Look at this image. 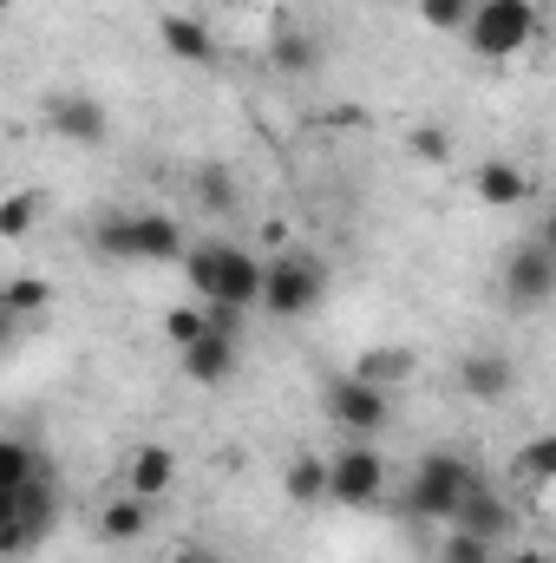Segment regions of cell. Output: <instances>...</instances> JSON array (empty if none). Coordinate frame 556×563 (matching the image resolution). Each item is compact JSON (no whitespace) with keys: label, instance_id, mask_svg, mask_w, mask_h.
<instances>
[{"label":"cell","instance_id":"1","mask_svg":"<svg viewBox=\"0 0 556 563\" xmlns=\"http://www.w3.org/2000/svg\"><path fill=\"white\" fill-rule=\"evenodd\" d=\"M184 276L190 288L203 295V301H223V308H256V295H263V263L243 250V243H184Z\"/></svg>","mask_w":556,"mask_h":563},{"label":"cell","instance_id":"2","mask_svg":"<svg viewBox=\"0 0 556 563\" xmlns=\"http://www.w3.org/2000/svg\"><path fill=\"white\" fill-rule=\"evenodd\" d=\"M184 223L170 210H119L92 230V250L112 263H177L184 256Z\"/></svg>","mask_w":556,"mask_h":563},{"label":"cell","instance_id":"3","mask_svg":"<svg viewBox=\"0 0 556 563\" xmlns=\"http://www.w3.org/2000/svg\"><path fill=\"white\" fill-rule=\"evenodd\" d=\"M537 26H544L537 0H478L471 20H465V40H471L478 59H518L537 40Z\"/></svg>","mask_w":556,"mask_h":563},{"label":"cell","instance_id":"4","mask_svg":"<svg viewBox=\"0 0 556 563\" xmlns=\"http://www.w3.org/2000/svg\"><path fill=\"white\" fill-rule=\"evenodd\" d=\"M321 295H327V263L321 256H308V250H281L276 263H263V308L281 314V321H301V314H314L321 308Z\"/></svg>","mask_w":556,"mask_h":563},{"label":"cell","instance_id":"5","mask_svg":"<svg viewBox=\"0 0 556 563\" xmlns=\"http://www.w3.org/2000/svg\"><path fill=\"white\" fill-rule=\"evenodd\" d=\"M471 478L478 472L458 452H425L413 465V478H407V511H413L419 525H452V511H458V498H465Z\"/></svg>","mask_w":556,"mask_h":563},{"label":"cell","instance_id":"6","mask_svg":"<svg viewBox=\"0 0 556 563\" xmlns=\"http://www.w3.org/2000/svg\"><path fill=\"white\" fill-rule=\"evenodd\" d=\"M380 492H387V459H380L374 445H341V452L327 459V498H334V505L367 511V505H380Z\"/></svg>","mask_w":556,"mask_h":563},{"label":"cell","instance_id":"7","mask_svg":"<svg viewBox=\"0 0 556 563\" xmlns=\"http://www.w3.org/2000/svg\"><path fill=\"white\" fill-rule=\"evenodd\" d=\"M556 295V250L551 236H531L504 256V301L511 308H551Z\"/></svg>","mask_w":556,"mask_h":563},{"label":"cell","instance_id":"8","mask_svg":"<svg viewBox=\"0 0 556 563\" xmlns=\"http://www.w3.org/2000/svg\"><path fill=\"white\" fill-rule=\"evenodd\" d=\"M452 531H471V538H485V544L498 551V544H511V538H518V505H511L498 485L471 478V485H465V498H458V511H452Z\"/></svg>","mask_w":556,"mask_h":563},{"label":"cell","instance_id":"9","mask_svg":"<svg viewBox=\"0 0 556 563\" xmlns=\"http://www.w3.org/2000/svg\"><path fill=\"white\" fill-rule=\"evenodd\" d=\"M40 125L66 144H105L112 139V112H105V99H92V92H53V99L40 106Z\"/></svg>","mask_w":556,"mask_h":563},{"label":"cell","instance_id":"10","mask_svg":"<svg viewBox=\"0 0 556 563\" xmlns=\"http://www.w3.org/2000/svg\"><path fill=\"white\" fill-rule=\"evenodd\" d=\"M327 420L341 426L347 439H367V432H380V426L393 420V407H387V394L380 387H367V380H334L327 387Z\"/></svg>","mask_w":556,"mask_h":563},{"label":"cell","instance_id":"11","mask_svg":"<svg viewBox=\"0 0 556 563\" xmlns=\"http://www.w3.org/2000/svg\"><path fill=\"white\" fill-rule=\"evenodd\" d=\"M177 361H184V374H190L197 387H223V380L243 367V341H236V334H216V328L203 321V334H197V341H184V347H177Z\"/></svg>","mask_w":556,"mask_h":563},{"label":"cell","instance_id":"12","mask_svg":"<svg viewBox=\"0 0 556 563\" xmlns=\"http://www.w3.org/2000/svg\"><path fill=\"white\" fill-rule=\"evenodd\" d=\"M53 525H59V492H53V478L40 472V478L20 485V498H13V531L40 551V544L53 538Z\"/></svg>","mask_w":556,"mask_h":563},{"label":"cell","instance_id":"13","mask_svg":"<svg viewBox=\"0 0 556 563\" xmlns=\"http://www.w3.org/2000/svg\"><path fill=\"white\" fill-rule=\"evenodd\" d=\"M471 190L485 197V203H498V210H511V203H524L537 184H531V170L524 164H511V157H485L478 170H471Z\"/></svg>","mask_w":556,"mask_h":563},{"label":"cell","instance_id":"14","mask_svg":"<svg viewBox=\"0 0 556 563\" xmlns=\"http://www.w3.org/2000/svg\"><path fill=\"white\" fill-rule=\"evenodd\" d=\"M269 59H276V73L308 79V73H321V40H314L301 20H276V33H269Z\"/></svg>","mask_w":556,"mask_h":563},{"label":"cell","instance_id":"15","mask_svg":"<svg viewBox=\"0 0 556 563\" xmlns=\"http://www.w3.org/2000/svg\"><path fill=\"white\" fill-rule=\"evenodd\" d=\"M157 40H164V53H170V59H184V66H210V59H216L210 26H203V20H190V13H164V20H157Z\"/></svg>","mask_w":556,"mask_h":563},{"label":"cell","instance_id":"16","mask_svg":"<svg viewBox=\"0 0 556 563\" xmlns=\"http://www.w3.org/2000/svg\"><path fill=\"white\" fill-rule=\"evenodd\" d=\"M458 387H465L471 400H504V394L518 387V361H511V354H465Z\"/></svg>","mask_w":556,"mask_h":563},{"label":"cell","instance_id":"17","mask_svg":"<svg viewBox=\"0 0 556 563\" xmlns=\"http://www.w3.org/2000/svg\"><path fill=\"white\" fill-rule=\"evenodd\" d=\"M170 478H177V459H170V445H138L132 452V465H125V492L132 498H164L170 492Z\"/></svg>","mask_w":556,"mask_h":563},{"label":"cell","instance_id":"18","mask_svg":"<svg viewBox=\"0 0 556 563\" xmlns=\"http://www.w3.org/2000/svg\"><path fill=\"white\" fill-rule=\"evenodd\" d=\"M99 531H105L112 544H138L144 531H151V505H144V498H132V492H119V498L99 511Z\"/></svg>","mask_w":556,"mask_h":563},{"label":"cell","instance_id":"19","mask_svg":"<svg viewBox=\"0 0 556 563\" xmlns=\"http://www.w3.org/2000/svg\"><path fill=\"white\" fill-rule=\"evenodd\" d=\"M511 478L531 492V498H544L556 478V439H531L524 452H518V465H511Z\"/></svg>","mask_w":556,"mask_h":563},{"label":"cell","instance_id":"20","mask_svg":"<svg viewBox=\"0 0 556 563\" xmlns=\"http://www.w3.org/2000/svg\"><path fill=\"white\" fill-rule=\"evenodd\" d=\"M46 301H53V282L13 276L7 288H0V321H26V314H46Z\"/></svg>","mask_w":556,"mask_h":563},{"label":"cell","instance_id":"21","mask_svg":"<svg viewBox=\"0 0 556 563\" xmlns=\"http://www.w3.org/2000/svg\"><path fill=\"white\" fill-rule=\"evenodd\" d=\"M354 380H367V387H380V394H387V387L413 380V354H407V347H374V354L354 367Z\"/></svg>","mask_w":556,"mask_h":563},{"label":"cell","instance_id":"22","mask_svg":"<svg viewBox=\"0 0 556 563\" xmlns=\"http://www.w3.org/2000/svg\"><path fill=\"white\" fill-rule=\"evenodd\" d=\"M281 492L294 498V505H321L327 498V459H314V452H301L288 472H281Z\"/></svg>","mask_w":556,"mask_h":563},{"label":"cell","instance_id":"23","mask_svg":"<svg viewBox=\"0 0 556 563\" xmlns=\"http://www.w3.org/2000/svg\"><path fill=\"white\" fill-rule=\"evenodd\" d=\"M190 184H197V203H203V210H216V217H230V210L243 203V190H236V177H230L223 164H203Z\"/></svg>","mask_w":556,"mask_h":563},{"label":"cell","instance_id":"24","mask_svg":"<svg viewBox=\"0 0 556 563\" xmlns=\"http://www.w3.org/2000/svg\"><path fill=\"white\" fill-rule=\"evenodd\" d=\"M40 190H13V197H0V243H20L33 223H40Z\"/></svg>","mask_w":556,"mask_h":563},{"label":"cell","instance_id":"25","mask_svg":"<svg viewBox=\"0 0 556 563\" xmlns=\"http://www.w3.org/2000/svg\"><path fill=\"white\" fill-rule=\"evenodd\" d=\"M33 478H40V452H33L26 439H7V432H0V485L20 492V485H33Z\"/></svg>","mask_w":556,"mask_h":563},{"label":"cell","instance_id":"26","mask_svg":"<svg viewBox=\"0 0 556 563\" xmlns=\"http://www.w3.org/2000/svg\"><path fill=\"white\" fill-rule=\"evenodd\" d=\"M471 7H478V0H419V20H425L432 33H465Z\"/></svg>","mask_w":556,"mask_h":563},{"label":"cell","instance_id":"27","mask_svg":"<svg viewBox=\"0 0 556 563\" xmlns=\"http://www.w3.org/2000/svg\"><path fill=\"white\" fill-rule=\"evenodd\" d=\"M438 563H498V551H491L485 538H471V531H452V525H445V544H438Z\"/></svg>","mask_w":556,"mask_h":563},{"label":"cell","instance_id":"28","mask_svg":"<svg viewBox=\"0 0 556 563\" xmlns=\"http://www.w3.org/2000/svg\"><path fill=\"white\" fill-rule=\"evenodd\" d=\"M164 334H170L177 347L197 341V334H203V308H170V314H164Z\"/></svg>","mask_w":556,"mask_h":563},{"label":"cell","instance_id":"29","mask_svg":"<svg viewBox=\"0 0 556 563\" xmlns=\"http://www.w3.org/2000/svg\"><path fill=\"white\" fill-rule=\"evenodd\" d=\"M413 151H419V157H452L445 132H413Z\"/></svg>","mask_w":556,"mask_h":563},{"label":"cell","instance_id":"30","mask_svg":"<svg viewBox=\"0 0 556 563\" xmlns=\"http://www.w3.org/2000/svg\"><path fill=\"white\" fill-rule=\"evenodd\" d=\"M498 563H551V558H544V551H531V544H518V551H504Z\"/></svg>","mask_w":556,"mask_h":563},{"label":"cell","instance_id":"31","mask_svg":"<svg viewBox=\"0 0 556 563\" xmlns=\"http://www.w3.org/2000/svg\"><path fill=\"white\" fill-rule=\"evenodd\" d=\"M170 563H203V551H177Z\"/></svg>","mask_w":556,"mask_h":563},{"label":"cell","instance_id":"32","mask_svg":"<svg viewBox=\"0 0 556 563\" xmlns=\"http://www.w3.org/2000/svg\"><path fill=\"white\" fill-rule=\"evenodd\" d=\"M203 563H223V558H216V551H203Z\"/></svg>","mask_w":556,"mask_h":563},{"label":"cell","instance_id":"33","mask_svg":"<svg viewBox=\"0 0 556 563\" xmlns=\"http://www.w3.org/2000/svg\"><path fill=\"white\" fill-rule=\"evenodd\" d=\"M7 7H13V0H0V13H7Z\"/></svg>","mask_w":556,"mask_h":563},{"label":"cell","instance_id":"34","mask_svg":"<svg viewBox=\"0 0 556 563\" xmlns=\"http://www.w3.org/2000/svg\"><path fill=\"white\" fill-rule=\"evenodd\" d=\"M223 7H243V0H223Z\"/></svg>","mask_w":556,"mask_h":563}]
</instances>
